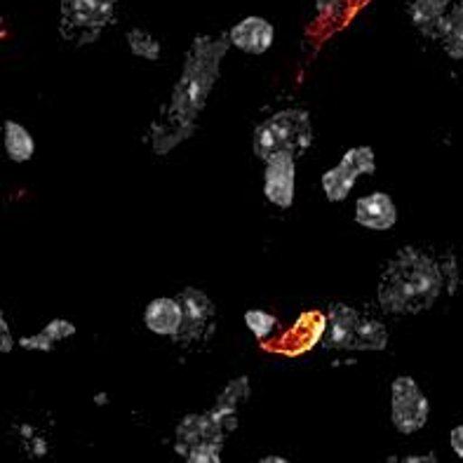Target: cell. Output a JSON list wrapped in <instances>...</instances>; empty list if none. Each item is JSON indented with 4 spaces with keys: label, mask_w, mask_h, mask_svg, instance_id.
<instances>
[{
    "label": "cell",
    "mask_w": 463,
    "mask_h": 463,
    "mask_svg": "<svg viewBox=\"0 0 463 463\" xmlns=\"http://www.w3.org/2000/svg\"><path fill=\"white\" fill-rule=\"evenodd\" d=\"M423 461L435 463V457H407L405 458V463H423Z\"/></svg>",
    "instance_id": "d4e9b609"
},
{
    "label": "cell",
    "mask_w": 463,
    "mask_h": 463,
    "mask_svg": "<svg viewBox=\"0 0 463 463\" xmlns=\"http://www.w3.org/2000/svg\"><path fill=\"white\" fill-rule=\"evenodd\" d=\"M388 346V332L383 323L374 317H363L355 336V348L353 351H383Z\"/></svg>",
    "instance_id": "d6986e66"
},
{
    "label": "cell",
    "mask_w": 463,
    "mask_h": 463,
    "mask_svg": "<svg viewBox=\"0 0 463 463\" xmlns=\"http://www.w3.org/2000/svg\"><path fill=\"white\" fill-rule=\"evenodd\" d=\"M360 323H363V316L355 308L346 304L332 306L323 332V346L336 348V351H353Z\"/></svg>",
    "instance_id": "30bf717a"
},
{
    "label": "cell",
    "mask_w": 463,
    "mask_h": 463,
    "mask_svg": "<svg viewBox=\"0 0 463 463\" xmlns=\"http://www.w3.org/2000/svg\"><path fill=\"white\" fill-rule=\"evenodd\" d=\"M449 5H452V0H414L410 10L411 22L417 24V29L429 38H440L442 19H445Z\"/></svg>",
    "instance_id": "9a60e30c"
},
{
    "label": "cell",
    "mask_w": 463,
    "mask_h": 463,
    "mask_svg": "<svg viewBox=\"0 0 463 463\" xmlns=\"http://www.w3.org/2000/svg\"><path fill=\"white\" fill-rule=\"evenodd\" d=\"M376 172V160L374 151L370 146H355L346 151L344 160L336 167L327 170L323 175V188L327 200L332 203H341L346 200L351 188L355 186L358 176L363 175H374Z\"/></svg>",
    "instance_id": "52a82bcc"
},
{
    "label": "cell",
    "mask_w": 463,
    "mask_h": 463,
    "mask_svg": "<svg viewBox=\"0 0 463 463\" xmlns=\"http://www.w3.org/2000/svg\"><path fill=\"white\" fill-rule=\"evenodd\" d=\"M128 43H129V50H132L137 57H144L148 59V61H158L160 59V43L156 41L151 33H146V31L129 29Z\"/></svg>",
    "instance_id": "ffe728a7"
},
{
    "label": "cell",
    "mask_w": 463,
    "mask_h": 463,
    "mask_svg": "<svg viewBox=\"0 0 463 463\" xmlns=\"http://www.w3.org/2000/svg\"><path fill=\"white\" fill-rule=\"evenodd\" d=\"M182 304L179 299H153L144 311V325L156 335H165L175 339L182 327Z\"/></svg>",
    "instance_id": "5bb4252c"
},
{
    "label": "cell",
    "mask_w": 463,
    "mask_h": 463,
    "mask_svg": "<svg viewBox=\"0 0 463 463\" xmlns=\"http://www.w3.org/2000/svg\"><path fill=\"white\" fill-rule=\"evenodd\" d=\"M176 442L175 449L179 457L186 458L194 449L200 447H217L223 449V438H226V430H223L222 423L212 417L210 411H203V414H188L182 419V423L176 426Z\"/></svg>",
    "instance_id": "ba28073f"
},
{
    "label": "cell",
    "mask_w": 463,
    "mask_h": 463,
    "mask_svg": "<svg viewBox=\"0 0 463 463\" xmlns=\"http://www.w3.org/2000/svg\"><path fill=\"white\" fill-rule=\"evenodd\" d=\"M245 325L250 327V332H252L259 341H266L270 335H273L278 320L276 316H270V313L266 311H247Z\"/></svg>",
    "instance_id": "44dd1931"
},
{
    "label": "cell",
    "mask_w": 463,
    "mask_h": 463,
    "mask_svg": "<svg viewBox=\"0 0 463 463\" xmlns=\"http://www.w3.org/2000/svg\"><path fill=\"white\" fill-rule=\"evenodd\" d=\"M0 351H3V353H10L12 351L10 325H7L5 316H0Z\"/></svg>",
    "instance_id": "7402d4cb"
},
{
    "label": "cell",
    "mask_w": 463,
    "mask_h": 463,
    "mask_svg": "<svg viewBox=\"0 0 463 463\" xmlns=\"http://www.w3.org/2000/svg\"><path fill=\"white\" fill-rule=\"evenodd\" d=\"M69 336H76V325L57 317V320H52L43 332H38V335L24 336V339L19 341V346L26 348V351H54V344L69 339Z\"/></svg>",
    "instance_id": "2e32d148"
},
{
    "label": "cell",
    "mask_w": 463,
    "mask_h": 463,
    "mask_svg": "<svg viewBox=\"0 0 463 463\" xmlns=\"http://www.w3.org/2000/svg\"><path fill=\"white\" fill-rule=\"evenodd\" d=\"M445 289L442 266L417 247L400 250L379 280V304L386 313L417 316L429 311Z\"/></svg>",
    "instance_id": "7a4b0ae2"
},
{
    "label": "cell",
    "mask_w": 463,
    "mask_h": 463,
    "mask_svg": "<svg viewBox=\"0 0 463 463\" xmlns=\"http://www.w3.org/2000/svg\"><path fill=\"white\" fill-rule=\"evenodd\" d=\"M250 398V379L247 376H238L229 386L223 388L222 393H219L217 402L212 410H207L212 417L217 419L219 423L223 426V430L229 433V430L238 429V407L242 402H247Z\"/></svg>",
    "instance_id": "4fadbf2b"
},
{
    "label": "cell",
    "mask_w": 463,
    "mask_h": 463,
    "mask_svg": "<svg viewBox=\"0 0 463 463\" xmlns=\"http://www.w3.org/2000/svg\"><path fill=\"white\" fill-rule=\"evenodd\" d=\"M3 132H5L7 158H10L12 163H26V160L33 158L35 144L33 137L29 135V129L22 128V125L14 123V120H5Z\"/></svg>",
    "instance_id": "e0dca14e"
},
{
    "label": "cell",
    "mask_w": 463,
    "mask_h": 463,
    "mask_svg": "<svg viewBox=\"0 0 463 463\" xmlns=\"http://www.w3.org/2000/svg\"><path fill=\"white\" fill-rule=\"evenodd\" d=\"M231 33V43L233 47L242 50L247 54H264L270 45H273V26L261 17H247L241 24H235Z\"/></svg>",
    "instance_id": "7c38bea8"
},
{
    "label": "cell",
    "mask_w": 463,
    "mask_h": 463,
    "mask_svg": "<svg viewBox=\"0 0 463 463\" xmlns=\"http://www.w3.org/2000/svg\"><path fill=\"white\" fill-rule=\"evenodd\" d=\"M355 222L370 231H388L398 222V210L391 195L370 194L355 203Z\"/></svg>",
    "instance_id": "8fae6325"
},
{
    "label": "cell",
    "mask_w": 463,
    "mask_h": 463,
    "mask_svg": "<svg viewBox=\"0 0 463 463\" xmlns=\"http://www.w3.org/2000/svg\"><path fill=\"white\" fill-rule=\"evenodd\" d=\"M182 304V327L176 332V344H203L214 332V304L203 289L186 288L176 294Z\"/></svg>",
    "instance_id": "8992f818"
},
{
    "label": "cell",
    "mask_w": 463,
    "mask_h": 463,
    "mask_svg": "<svg viewBox=\"0 0 463 463\" xmlns=\"http://www.w3.org/2000/svg\"><path fill=\"white\" fill-rule=\"evenodd\" d=\"M231 45V33L195 35L194 45L184 57L182 76L172 90L170 104L163 109L160 120L151 125V144L158 156L170 153L176 144L195 135L198 118L210 99L214 82L219 80L222 59Z\"/></svg>",
    "instance_id": "6da1fadb"
},
{
    "label": "cell",
    "mask_w": 463,
    "mask_h": 463,
    "mask_svg": "<svg viewBox=\"0 0 463 463\" xmlns=\"http://www.w3.org/2000/svg\"><path fill=\"white\" fill-rule=\"evenodd\" d=\"M288 463V458H282V457H264L261 458V463Z\"/></svg>",
    "instance_id": "484cf974"
},
{
    "label": "cell",
    "mask_w": 463,
    "mask_h": 463,
    "mask_svg": "<svg viewBox=\"0 0 463 463\" xmlns=\"http://www.w3.org/2000/svg\"><path fill=\"white\" fill-rule=\"evenodd\" d=\"M445 52L452 59H463V3H457L442 19L440 38Z\"/></svg>",
    "instance_id": "ac0fdd59"
},
{
    "label": "cell",
    "mask_w": 463,
    "mask_h": 463,
    "mask_svg": "<svg viewBox=\"0 0 463 463\" xmlns=\"http://www.w3.org/2000/svg\"><path fill=\"white\" fill-rule=\"evenodd\" d=\"M452 447H454V452L458 454V457L463 458V426H457V429L452 430Z\"/></svg>",
    "instance_id": "cb8c5ba5"
},
{
    "label": "cell",
    "mask_w": 463,
    "mask_h": 463,
    "mask_svg": "<svg viewBox=\"0 0 463 463\" xmlns=\"http://www.w3.org/2000/svg\"><path fill=\"white\" fill-rule=\"evenodd\" d=\"M313 144L311 116L304 109H285L270 116L254 129V156L269 163L270 158L289 153L299 158Z\"/></svg>",
    "instance_id": "3957f363"
},
{
    "label": "cell",
    "mask_w": 463,
    "mask_h": 463,
    "mask_svg": "<svg viewBox=\"0 0 463 463\" xmlns=\"http://www.w3.org/2000/svg\"><path fill=\"white\" fill-rule=\"evenodd\" d=\"M116 0H61V35L66 41L92 43L113 22Z\"/></svg>",
    "instance_id": "277c9868"
},
{
    "label": "cell",
    "mask_w": 463,
    "mask_h": 463,
    "mask_svg": "<svg viewBox=\"0 0 463 463\" xmlns=\"http://www.w3.org/2000/svg\"><path fill=\"white\" fill-rule=\"evenodd\" d=\"M430 414L429 398L411 376H398L391 388V419L400 433H417L426 426Z\"/></svg>",
    "instance_id": "5b68a950"
},
{
    "label": "cell",
    "mask_w": 463,
    "mask_h": 463,
    "mask_svg": "<svg viewBox=\"0 0 463 463\" xmlns=\"http://www.w3.org/2000/svg\"><path fill=\"white\" fill-rule=\"evenodd\" d=\"M294 179H297V158L282 153L266 163L264 194L273 205L288 210L294 200Z\"/></svg>",
    "instance_id": "9c48e42d"
},
{
    "label": "cell",
    "mask_w": 463,
    "mask_h": 463,
    "mask_svg": "<svg viewBox=\"0 0 463 463\" xmlns=\"http://www.w3.org/2000/svg\"><path fill=\"white\" fill-rule=\"evenodd\" d=\"M341 3H344V0H316L317 12H320V14H335V12L341 7Z\"/></svg>",
    "instance_id": "603a6c76"
}]
</instances>
